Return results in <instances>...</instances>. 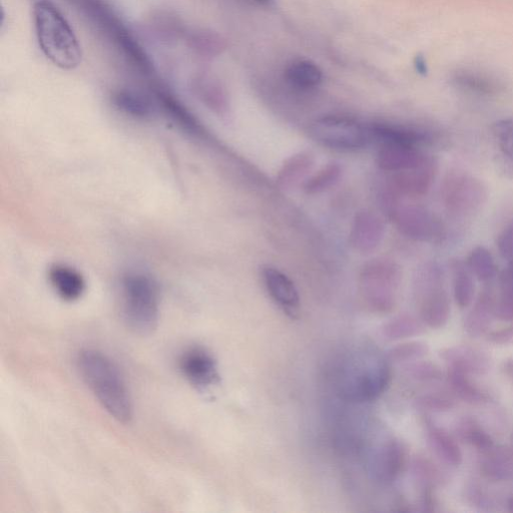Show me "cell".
<instances>
[{"label":"cell","mask_w":513,"mask_h":513,"mask_svg":"<svg viewBox=\"0 0 513 513\" xmlns=\"http://www.w3.org/2000/svg\"><path fill=\"white\" fill-rule=\"evenodd\" d=\"M452 283L454 300L458 307L466 308L474 298V282L467 265L456 260L452 263Z\"/></svg>","instance_id":"4316f807"},{"label":"cell","mask_w":513,"mask_h":513,"mask_svg":"<svg viewBox=\"0 0 513 513\" xmlns=\"http://www.w3.org/2000/svg\"><path fill=\"white\" fill-rule=\"evenodd\" d=\"M410 374L420 381H435L442 378V372L431 363H419L410 368Z\"/></svg>","instance_id":"f35d334b"},{"label":"cell","mask_w":513,"mask_h":513,"mask_svg":"<svg viewBox=\"0 0 513 513\" xmlns=\"http://www.w3.org/2000/svg\"><path fill=\"white\" fill-rule=\"evenodd\" d=\"M341 173L342 171L339 165L329 164L306 181L304 191L308 195L322 193L339 181Z\"/></svg>","instance_id":"d6a6232c"},{"label":"cell","mask_w":513,"mask_h":513,"mask_svg":"<svg viewBox=\"0 0 513 513\" xmlns=\"http://www.w3.org/2000/svg\"><path fill=\"white\" fill-rule=\"evenodd\" d=\"M193 91L202 102L213 110L222 112L226 109L225 94L214 79L207 76L197 77L193 81Z\"/></svg>","instance_id":"f546056e"},{"label":"cell","mask_w":513,"mask_h":513,"mask_svg":"<svg viewBox=\"0 0 513 513\" xmlns=\"http://www.w3.org/2000/svg\"><path fill=\"white\" fill-rule=\"evenodd\" d=\"M488 337L491 342L498 344H506L509 342H513V327L492 332L488 335Z\"/></svg>","instance_id":"ab89813d"},{"label":"cell","mask_w":513,"mask_h":513,"mask_svg":"<svg viewBox=\"0 0 513 513\" xmlns=\"http://www.w3.org/2000/svg\"><path fill=\"white\" fill-rule=\"evenodd\" d=\"M416 292L421 321L441 328L450 317V300L442 269L436 263L424 265L417 276Z\"/></svg>","instance_id":"8992f818"},{"label":"cell","mask_w":513,"mask_h":513,"mask_svg":"<svg viewBox=\"0 0 513 513\" xmlns=\"http://www.w3.org/2000/svg\"><path fill=\"white\" fill-rule=\"evenodd\" d=\"M253 2L263 8L271 7L274 3V0H253Z\"/></svg>","instance_id":"7bdbcfd3"},{"label":"cell","mask_w":513,"mask_h":513,"mask_svg":"<svg viewBox=\"0 0 513 513\" xmlns=\"http://www.w3.org/2000/svg\"><path fill=\"white\" fill-rule=\"evenodd\" d=\"M308 134L321 145L341 151H356L371 141L368 126L346 117L320 118L309 126Z\"/></svg>","instance_id":"52a82bcc"},{"label":"cell","mask_w":513,"mask_h":513,"mask_svg":"<svg viewBox=\"0 0 513 513\" xmlns=\"http://www.w3.org/2000/svg\"><path fill=\"white\" fill-rule=\"evenodd\" d=\"M179 368L186 380L200 390L208 389L220 380L215 358L200 346L190 347L181 354Z\"/></svg>","instance_id":"8fae6325"},{"label":"cell","mask_w":513,"mask_h":513,"mask_svg":"<svg viewBox=\"0 0 513 513\" xmlns=\"http://www.w3.org/2000/svg\"><path fill=\"white\" fill-rule=\"evenodd\" d=\"M496 298L491 290H484L478 296L464 320V330L472 337L485 334L495 317Z\"/></svg>","instance_id":"d6986e66"},{"label":"cell","mask_w":513,"mask_h":513,"mask_svg":"<svg viewBox=\"0 0 513 513\" xmlns=\"http://www.w3.org/2000/svg\"><path fill=\"white\" fill-rule=\"evenodd\" d=\"M34 21L39 46L56 67L72 71L83 60L79 40L68 20L50 0H39L34 7Z\"/></svg>","instance_id":"3957f363"},{"label":"cell","mask_w":513,"mask_h":513,"mask_svg":"<svg viewBox=\"0 0 513 513\" xmlns=\"http://www.w3.org/2000/svg\"><path fill=\"white\" fill-rule=\"evenodd\" d=\"M495 317L502 321L513 322V260L509 261L500 276Z\"/></svg>","instance_id":"83f0119b"},{"label":"cell","mask_w":513,"mask_h":513,"mask_svg":"<svg viewBox=\"0 0 513 513\" xmlns=\"http://www.w3.org/2000/svg\"><path fill=\"white\" fill-rule=\"evenodd\" d=\"M313 158L307 153L291 157L282 167L277 178L281 189H289L302 180L312 169Z\"/></svg>","instance_id":"484cf974"},{"label":"cell","mask_w":513,"mask_h":513,"mask_svg":"<svg viewBox=\"0 0 513 513\" xmlns=\"http://www.w3.org/2000/svg\"><path fill=\"white\" fill-rule=\"evenodd\" d=\"M439 355L450 369L467 375H483L490 368L489 357L483 351L471 346L446 347L440 351Z\"/></svg>","instance_id":"5bb4252c"},{"label":"cell","mask_w":513,"mask_h":513,"mask_svg":"<svg viewBox=\"0 0 513 513\" xmlns=\"http://www.w3.org/2000/svg\"><path fill=\"white\" fill-rule=\"evenodd\" d=\"M415 68L419 74H425L427 72L426 64L423 58L417 57L415 59Z\"/></svg>","instance_id":"60d3db41"},{"label":"cell","mask_w":513,"mask_h":513,"mask_svg":"<svg viewBox=\"0 0 513 513\" xmlns=\"http://www.w3.org/2000/svg\"><path fill=\"white\" fill-rule=\"evenodd\" d=\"M67 3L132 69L148 77L154 74V66L145 50L104 0H67Z\"/></svg>","instance_id":"7a4b0ae2"},{"label":"cell","mask_w":513,"mask_h":513,"mask_svg":"<svg viewBox=\"0 0 513 513\" xmlns=\"http://www.w3.org/2000/svg\"><path fill=\"white\" fill-rule=\"evenodd\" d=\"M466 265L472 275L482 282L491 281L496 276L494 258L484 247L474 248L468 255Z\"/></svg>","instance_id":"4dcf8cb0"},{"label":"cell","mask_w":513,"mask_h":513,"mask_svg":"<svg viewBox=\"0 0 513 513\" xmlns=\"http://www.w3.org/2000/svg\"><path fill=\"white\" fill-rule=\"evenodd\" d=\"M406 457L404 445L397 440H390L372 456L371 472L379 481L391 483L401 474L406 464Z\"/></svg>","instance_id":"4fadbf2b"},{"label":"cell","mask_w":513,"mask_h":513,"mask_svg":"<svg viewBox=\"0 0 513 513\" xmlns=\"http://www.w3.org/2000/svg\"><path fill=\"white\" fill-rule=\"evenodd\" d=\"M480 471L484 477L493 481L513 480V450L495 446L482 451Z\"/></svg>","instance_id":"e0dca14e"},{"label":"cell","mask_w":513,"mask_h":513,"mask_svg":"<svg viewBox=\"0 0 513 513\" xmlns=\"http://www.w3.org/2000/svg\"><path fill=\"white\" fill-rule=\"evenodd\" d=\"M383 226L374 215L368 212H361L355 219L351 241L353 246L367 252L378 246L382 238Z\"/></svg>","instance_id":"ffe728a7"},{"label":"cell","mask_w":513,"mask_h":513,"mask_svg":"<svg viewBox=\"0 0 513 513\" xmlns=\"http://www.w3.org/2000/svg\"><path fill=\"white\" fill-rule=\"evenodd\" d=\"M400 277L398 266L389 260L367 264L360 278L363 298L377 311H390L395 304Z\"/></svg>","instance_id":"ba28073f"},{"label":"cell","mask_w":513,"mask_h":513,"mask_svg":"<svg viewBox=\"0 0 513 513\" xmlns=\"http://www.w3.org/2000/svg\"><path fill=\"white\" fill-rule=\"evenodd\" d=\"M399 230L407 237L422 242H441L446 231L440 220L424 208L407 206L395 213Z\"/></svg>","instance_id":"30bf717a"},{"label":"cell","mask_w":513,"mask_h":513,"mask_svg":"<svg viewBox=\"0 0 513 513\" xmlns=\"http://www.w3.org/2000/svg\"><path fill=\"white\" fill-rule=\"evenodd\" d=\"M436 173V161L427 156L418 166L395 173L391 185L397 194L409 197L421 196L431 188Z\"/></svg>","instance_id":"7c38bea8"},{"label":"cell","mask_w":513,"mask_h":513,"mask_svg":"<svg viewBox=\"0 0 513 513\" xmlns=\"http://www.w3.org/2000/svg\"><path fill=\"white\" fill-rule=\"evenodd\" d=\"M423 322L410 315H402L388 323L385 334L390 339H401L418 335L423 332Z\"/></svg>","instance_id":"836d02e7"},{"label":"cell","mask_w":513,"mask_h":513,"mask_svg":"<svg viewBox=\"0 0 513 513\" xmlns=\"http://www.w3.org/2000/svg\"><path fill=\"white\" fill-rule=\"evenodd\" d=\"M338 376V392L350 402H370L377 399L390 382V366L374 352L353 355Z\"/></svg>","instance_id":"5b68a950"},{"label":"cell","mask_w":513,"mask_h":513,"mask_svg":"<svg viewBox=\"0 0 513 513\" xmlns=\"http://www.w3.org/2000/svg\"><path fill=\"white\" fill-rule=\"evenodd\" d=\"M447 382L454 394L466 403L477 405L490 400L487 392L472 383L465 373L449 368Z\"/></svg>","instance_id":"d4e9b609"},{"label":"cell","mask_w":513,"mask_h":513,"mask_svg":"<svg viewBox=\"0 0 513 513\" xmlns=\"http://www.w3.org/2000/svg\"><path fill=\"white\" fill-rule=\"evenodd\" d=\"M184 40L187 46L203 59H213L226 49V42L216 33L207 30L187 31Z\"/></svg>","instance_id":"603a6c76"},{"label":"cell","mask_w":513,"mask_h":513,"mask_svg":"<svg viewBox=\"0 0 513 513\" xmlns=\"http://www.w3.org/2000/svg\"><path fill=\"white\" fill-rule=\"evenodd\" d=\"M417 406L431 412H446L454 407V401L444 394L430 393L416 400Z\"/></svg>","instance_id":"8d00e7d4"},{"label":"cell","mask_w":513,"mask_h":513,"mask_svg":"<svg viewBox=\"0 0 513 513\" xmlns=\"http://www.w3.org/2000/svg\"><path fill=\"white\" fill-rule=\"evenodd\" d=\"M262 273L270 296L286 312L294 314L300 305V297L291 279L270 266L265 267Z\"/></svg>","instance_id":"2e32d148"},{"label":"cell","mask_w":513,"mask_h":513,"mask_svg":"<svg viewBox=\"0 0 513 513\" xmlns=\"http://www.w3.org/2000/svg\"><path fill=\"white\" fill-rule=\"evenodd\" d=\"M503 371L508 377L513 379V359L504 362Z\"/></svg>","instance_id":"b9f144b4"},{"label":"cell","mask_w":513,"mask_h":513,"mask_svg":"<svg viewBox=\"0 0 513 513\" xmlns=\"http://www.w3.org/2000/svg\"><path fill=\"white\" fill-rule=\"evenodd\" d=\"M427 156L417 147L397 143H383L377 156L378 166L388 172L397 173L421 164Z\"/></svg>","instance_id":"9a60e30c"},{"label":"cell","mask_w":513,"mask_h":513,"mask_svg":"<svg viewBox=\"0 0 513 513\" xmlns=\"http://www.w3.org/2000/svg\"><path fill=\"white\" fill-rule=\"evenodd\" d=\"M441 198L447 212L461 218L478 212L487 199V192L478 179L457 172L445 178Z\"/></svg>","instance_id":"9c48e42d"},{"label":"cell","mask_w":513,"mask_h":513,"mask_svg":"<svg viewBox=\"0 0 513 513\" xmlns=\"http://www.w3.org/2000/svg\"><path fill=\"white\" fill-rule=\"evenodd\" d=\"M113 103L121 112L138 119L151 118L155 112L154 104L150 98L129 89L115 92Z\"/></svg>","instance_id":"cb8c5ba5"},{"label":"cell","mask_w":513,"mask_h":513,"mask_svg":"<svg viewBox=\"0 0 513 513\" xmlns=\"http://www.w3.org/2000/svg\"><path fill=\"white\" fill-rule=\"evenodd\" d=\"M426 432L429 446L443 462L451 466L461 464L462 452L451 435L429 420L426 422Z\"/></svg>","instance_id":"7402d4cb"},{"label":"cell","mask_w":513,"mask_h":513,"mask_svg":"<svg viewBox=\"0 0 513 513\" xmlns=\"http://www.w3.org/2000/svg\"><path fill=\"white\" fill-rule=\"evenodd\" d=\"M508 509H509L510 512H513V497H511L508 500Z\"/></svg>","instance_id":"ee69618b"},{"label":"cell","mask_w":513,"mask_h":513,"mask_svg":"<svg viewBox=\"0 0 513 513\" xmlns=\"http://www.w3.org/2000/svg\"><path fill=\"white\" fill-rule=\"evenodd\" d=\"M497 248L503 259L513 260V218L499 234Z\"/></svg>","instance_id":"74e56055"},{"label":"cell","mask_w":513,"mask_h":513,"mask_svg":"<svg viewBox=\"0 0 513 513\" xmlns=\"http://www.w3.org/2000/svg\"><path fill=\"white\" fill-rule=\"evenodd\" d=\"M456 433L462 441L475 447L480 452L494 445L491 436L471 417H464L457 423Z\"/></svg>","instance_id":"f1b7e54d"},{"label":"cell","mask_w":513,"mask_h":513,"mask_svg":"<svg viewBox=\"0 0 513 513\" xmlns=\"http://www.w3.org/2000/svg\"><path fill=\"white\" fill-rule=\"evenodd\" d=\"M121 312L126 326L147 336L158 327L160 290L157 282L143 273H129L121 282Z\"/></svg>","instance_id":"277c9868"},{"label":"cell","mask_w":513,"mask_h":513,"mask_svg":"<svg viewBox=\"0 0 513 513\" xmlns=\"http://www.w3.org/2000/svg\"><path fill=\"white\" fill-rule=\"evenodd\" d=\"M82 378L107 412L121 423L133 419L134 407L130 391L116 363L95 349L82 350L77 358Z\"/></svg>","instance_id":"6da1fadb"},{"label":"cell","mask_w":513,"mask_h":513,"mask_svg":"<svg viewBox=\"0 0 513 513\" xmlns=\"http://www.w3.org/2000/svg\"><path fill=\"white\" fill-rule=\"evenodd\" d=\"M287 84L299 91H310L322 84L323 73L319 66L309 60H297L289 64L284 72Z\"/></svg>","instance_id":"44dd1931"},{"label":"cell","mask_w":513,"mask_h":513,"mask_svg":"<svg viewBox=\"0 0 513 513\" xmlns=\"http://www.w3.org/2000/svg\"><path fill=\"white\" fill-rule=\"evenodd\" d=\"M49 279L58 295L66 301H76L85 293V278L73 267L54 265L50 269Z\"/></svg>","instance_id":"ac0fdd59"},{"label":"cell","mask_w":513,"mask_h":513,"mask_svg":"<svg viewBox=\"0 0 513 513\" xmlns=\"http://www.w3.org/2000/svg\"><path fill=\"white\" fill-rule=\"evenodd\" d=\"M428 352V346L422 342H411L393 348L388 357L394 361H407L423 357Z\"/></svg>","instance_id":"d590c367"},{"label":"cell","mask_w":513,"mask_h":513,"mask_svg":"<svg viewBox=\"0 0 513 513\" xmlns=\"http://www.w3.org/2000/svg\"><path fill=\"white\" fill-rule=\"evenodd\" d=\"M454 83L461 89L478 95H495L500 86L493 80L473 72L457 73Z\"/></svg>","instance_id":"1f68e13d"},{"label":"cell","mask_w":513,"mask_h":513,"mask_svg":"<svg viewBox=\"0 0 513 513\" xmlns=\"http://www.w3.org/2000/svg\"><path fill=\"white\" fill-rule=\"evenodd\" d=\"M492 132L501 152L513 162V118L497 121Z\"/></svg>","instance_id":"e575fe53"}]
</instances>
